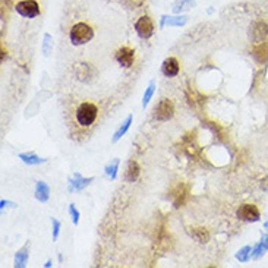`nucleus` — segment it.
<instances>
[{
    "label": "nucleus",
    "instance_id": "f257e3e1",
    "mask_svg": "<svg viewBox=\"0 0 268 268\" xmlns=\"http://www.w3.org/2000/svg\"><path fill=\"white\" fill-rule=\"evenodd\" d=\"M69 38L73 45H84L94 38V29L85 22H78L70 28Z\"/></svg>",
    "mask_w": 268,
    "mask_h": 268
},
{
    "label": "nucleus",
    "instance_id": "f03ea898",
    "mask_svg": "<svg viewBox=\"0 0 268 268\" xmlns=\"http://www.w3.org/2000/svg\"><path fill=\"white\" fill-rule=\"evenodd\" d=\"M97 116H98V107L94 103L85 101L76 109V120L84 128L91 126L97 120Z\"/></svg>",
    "mask_w": 268,
    "mask_h": 268
},
{
    "label": "nucleus",
    "instance_id": "7ed1b4c3",
    "mask_svg": "<svg viewBox=\"0 0 268 268\" xmlns=\"http://www.w3.org/2000/svg\"><path fill=\"white\" fill-rule=\"evenodd\" d=\"M73 72H75L76 79L84 84H89L98 76V70L95 69V66H92L91 63H87V62L76 63L73 66Z\"/></svg>",
    "mask_w": 268,
    "mask_h": 268
},
{
    "label": "nucleus",
    "instance_id": "20e7f679",
    "mask_svg": "<svg viewBox=\"0 0 268 268\" xmlns=\"http://www.w3.org/2000/svg\"><path fill=\"white\" fill-rule=\"evenodd\" d=\"M175 114V106L169 98H163L156 107H154V113L153 117L157 122H167L173 117Z\"/></svg>",
    "mask_w": 268,
    "mask_h": 268
},
{
    "label": "nucleus",
    "instance_id": "39448f33",
    "mask_svg": "<svg viewBox=\"0 0 268 268\" xmlns=\"http://www.w3.org/2000/svg\"><path fill=\"white\" fill-rule=\"evenodd\" d=\"M15 10L21 16L28 18V19H34L40 15V6L35 0H21L16 3Z\"/></svg>",
    "mask_w": 268,
    "mask_h": 268
},
{
    "label": "nucleus",
    "instance_id": "423d86ee",
    "mask_svg": "<svg viewBox=\"0 0 268 268\" xmlns=\"http://www.w3.org/2000/svg\"><path fill=\"white\" fill-rule=\"evenodd\" d=\"M236 216H238V219L242 220V222L255 223V222L260 220L261 213H260V210L257 208V205H254V204H244V205L239 207Z\"/></svg>",
    "mask_w": 268,
    "mask_h": 268
},
{
    "label": "nucleus",
    "instance_id": "0eeeda50",
    "mask_svg": "<svg viewBox=\"0 0 268 268\" xmlns=\"http://www.w3.org/2000/svg\"><path fill=\"white\" fill-rule=\"evenodd\" d=\"M135 31H136V34H138L142 40L151 38L153 34H154V23H153L151 18L147 16V15L141 16V18L135 22Z\"/></svg>",
    "mask_w": 268,
    "mask_h": 268
},
{
    "label": "nucleus",
    "instance_id": "6e6552de",
    "mask_svg": "<svg viewBox=\"0 0 268 268\" xmlns=\"http://www.w3.org/2000/svg\"><path fill=\"white\" fill-rule=\"evenodd\" d=\"M268 35V22L257 21L249 26V38L254 43H263Z\"/></svg>",
    "mask_w": 268,
    "mask_h": 268
},
{
    "label": "nucleus",
    "instance_id": "1a4fd4ad",
    "mask_svg": "<svg viewBox=\"0 0 268 268\" xmlns=\"http://www.w3.org/2000/svg\"><path fill=\"white\" fill-rule=\"evenodd\" d=\"M116 60L120 66L123 67H131L135 62V50L131 48V47H120L117 51H116Z\"/></svg>",
    "mask_w": 268,
    "mask_h": 268
},
{
    "label": "nucleus",
    "instance_id": "9d476101",
    "mask_svg": "<svg viewBox=\"0 0 268 268\" xmlns=\"http://www.w3.org/2000/svg\"><path fill=\"white\" fill-rule=\"evenodd\" d=\"M179 70H180V65L178 62L176 57H167L163 65H161V72L164 76L167 78H175L179 75Z\"/></svg>",
    "mask_w": 268,
    "mask_h": 268
},
{
    "label": "nucleus",
    "instance_id": "9b49d317",
    "mask_svg": "<svg viewBox=\"0 0 268 268\" xmlns=\"http://www.w3.org/2000/svg\"><path fill=\"white\" fill-rule=\"evenodd\" d=\"M92 180H94V178L85 179V178H82L79 173H75L73 178L69 180V182H70V189H73V191H82V189H85Z\"/></svg>",
    "mask_w": 268,
    "mask_h": 268
},
{
    "label": "nucleus",
    "instance_id": "f8f14e48",
    "mask_svg": "<svg viewBox=\"0 0 268 268\" xmlns=\"http://www.w3.org/2000/svg\"><path fill=\"white\" fill-rule=\"evenodd\" d=\"M139 172H141L139 164H138L135 160H131V161L128 163V169H126V175H125L126 182H129V183L136 182L138 178H139Z\"/></svg>",
    "mask_w": 268,
    "mask_h": 268
},
{
    "label": "nucleus",
    "instance_id": "ddd939ff",
    "mask_svg": "<svg viewBox=\"0 0 268 268\" xmlns=\"http://www.w3.org/2000/svg\"><path fill=\"white\" fill-rule=\"evenodd\" d=\"M48 197H50L48 185L44 183V182H37V185H35V198L40 202H45V201H48Z\"/></svg>",
    "mask_w": 268,
    "mask_h": 268
},
{
    "label": "nucleus",
    "instance_id": "4468645a",
    "mask_svg": "<svg viewBox=\"0 0 268 268\" xmlns=\"http://www.w3.org/2000/svg\"><path fill=\"white\" fill-rule=\"evenodd\" d=\"M188 22V16L186 15H180V16H163V22L161 25H167V26H183Z\"/></svg>",
    "mask_w": 268,
    "mask_h": 268
},
{
    "label": "nucleus",
    "instance_id": "2eb2a0df",
    "mask_svg": "<svg viewBox=\"0 0 268 268\" xmlns=\"http://www.w3.org/2000/svg\"><path fill=\"white\" fill-rule=\"evenodd\" d=\"M254 57L260 62V63H266L268 60V44H266L264 41L260 43V45H257L254 48Z\"/></svg>",
    "mask_w": 268,
    "mask_h": 268
},
{
    "label": "nucleus",
    "instance_id": "dca6fc26",
    "mask_svg": "<svg viewBox=\"0 0 268 268\" xmlns=\"http://www.w3.org/2000/svg\"><path fill=\"white\" fill-rule=\"evenodd\" d=\"M189 235H191L195 241H198V242H201V244H207V242L210 241V233H208L204 227H194V229L189 232Z\"/></svg>",
    "mask_w": 268,
    "mask_h": 268
},
{
    "label": "nucleus",
    "instance_id": "f3484780",
    "mask_svg": "<svg viewBox=\"0 0 268 268\" xmlns=\"http://www.w3.org/2000/svg\"><path fill=\"white\" fill-rule=\"evenodd\" d=\"M132 120H134V116L132 114H129L128 117H126V120L122 123V126L116 131V134H114V136H113V142H117L128 131H129V128H131V123H132Z\"/></svg>",
    "mask_w": 268,
    "mask_h": 268
},
{
    "label": "nucleus",
    "instance_id": "a211bd4d",
    "mask_svg": "<svg viewBox=\"0 0 268 268\" xmlns=\"http://www.w3.org/2000/svg\"><path fill=\"white\" fill-rule=\"evenodd\" d=\"M28 258H29V252H28V248L23 246L19 252H16V257H15V267L23 268L28 263Z\"/></svg>",
    "mask_w": 268,
    "mask_h": 268
},
{
    "label": "nucleus",
    "instance_id": "6ab92c4d",
    "mask_svg": "<svg viewBox=\"0 0 268 268\" xmlns=\"http://www.w3.org/2000/svg\"><path fill=\"white\" fill-rule=\"evenodd\" d=\"M19 158H21L23 163L31 164V166H35V164H40V163H45V161H47L45 158H40V157L35 156V154H26V153L19 154Z\"/></svg>",
    "mask_w": 268,
    "mask_h": 268
},
{
    "label": "nucleus",
    "instance_id": "aec40b11",
    "mask_svg": "<svg viewBox=\"0 0 268 268\" xmlns=\"http://www.w3.org/2000/svg\"><path fill=\"white\" fill-rule=\"evenodd\" d=\"M186 194H188L186 186H185V185H179L178 192L175 194V200H173V204H175V207H176V208H178V207H182V204L185 202Z\"/></svg>",
    "mask_w": 268,
    "mask_h": 268
},
{
    "label": "nucleus",
    "instance_id": "412c9836",
    "mask_svg": "<svg viewBox=\"0 0 268 268\" xmlns=\"http://www.w3.org/2000/svg\"><path fill=\"white\" fill-rule=\"evenodd\" d=\"M119 164H120V161H119V158H114L107 167H106V175L112 179V180H114L116 178H117V170H119Z\"/></svg>",
    "mask_w": 268,
    "mask_h": 268
},
{
    "label": "nucleus",
    "instance_id": "4be33fe9",
    "mask_svg": "<svg viewBox=\"0 0 268 268\" xmlns=\"http://www.w3.org/2000/svg\"><path fill=\"white\" fill-rule=\"evenodd\" d=\"M236 258L241 263H246L252 258V248L251 246H244L242 249H239V252L236 254Z\"/></svg>",
    "mask_w": 268,
    "mask_h": 268
},
{
    "label": "nucleus",
    "instance_id": "5701e85b",
    "mask_svg": "<svg viewBox=\"0 0 268 268\" xmlns=\"http://www.w3.org/2000/svg\"><path fill=\"white\" fill-rule=\"evenodd\" d=\"M154 91H156V84L151 82V84L148 85V88L145 89V92H144V97H142V107H147V106H148L150 100H151L153 95H154Z\"/></svg>",
    "mask_w": 268,
    "mask_h": 268
},
{
    "label": "nucleus",
    "instance_id": "b1692460",
    "mask_svg": "<svg viewBox=\"0 0 268 268\" xmlns=\"http://www.w3.org/2000/svg\"><path fill=\"white\" fill-rule=\"evenodd\" d=\"M194 4H195V0H178V3L175 4L173 10H175L176 13H179V12H182V10H185V9L192 7Z\"/></svg>",
    "mask_w": 268,
    "mask_h": 268
},
{
    "label": "nucleus",
    "instance_id": "393cba45",
    "mask_svg": "<svg viewBox=\"0 0 268 268\" xmlns=\"http://www.w3.org/2000/svg\"><path fill=\"white\" fill-rule=\"evenodd\" d=\"M51 41H53L51 35L50 34H45L44 35V43H43V51H44L45 56H48L50 51H51V47H53V43Z\"/></svg>",
    "mask_w": 268,
    "mask_h": 268
},
{
    "label": "nucleus",
    "instance_id": "a878e982",
    "mask_svg": "<svg viewBox=\"0 0 268 268\" xmlns=\"http://www.w3.org/2000/svg\"><path fill=\"white\" fill-rule=\"evenodd\" d=\"M266 251H267V248L260 242L255 248H252V258H261L266 254Z\"/></svg>",
    "mask_w": 268,
    "mask_h": 268
},
{
    "label": "nucleus",
    "instance_id": "bb28decb",
    "mask_svg": "<svg viewBox=\"0 0 268 268\" xmlns=\"http://www.w3.org/2000/svg\"><path fill=\"white\" fill-rule=\"evenodd\" d=\"M69 213H70V217H72V223L76 226L79 223V211L76 210L75 204H70L69 205Z\"/></svg>",
    "mask_w": 268,
    "mask_h": 268
},
{
    "label": "nucleus",
    "instance_id": "cd10ccee",
    "mask_svg": "<svg viewBox=\"0 0 268 268\" xmlns=\"http://www.w3.org/2000/svg\"><path fill=\"white\" fill-rule=\"evenodd\" d=\"M51 223H53V239L56 241L57 236H59V232H60V222H57L56 219H51Z\"/></svg>",
    "mask_w": 268,
    "mask_h": 268
},
{
    "label": "nucleus",
    "instance_id": "c85d7f7f",
    "mask_svg": "<svg viewBox=\"0 0 268 268\" xmlns=\"http://www.w3.org/2000/svg\"><path fill=\"white\" fill-rule=\"evenodd\" d=\"M261 189H263L264 192H268V176H266V178L261 180Z\"/></svg>",
    "mask_w": 268,
    "mask_h": 268
},
{
    "label": "nucleus",
    "instance_id": "c756f323",
    "mask_svg": "<svg viewBox=\"0 0 268 268\" xmlns=\"http://www.w3.org/2000/svg\"><path fill=\"white\" fill-rule=\"evenodd\" d=\"M261 244L266 246L268 249V235H266V236H263V239H261Z\"/></svg>",
    "mask_w": 268,
    "mask_h": 268
},
{
    "label": "nucleus",
    "instance_id": "7c9ffc66",
    "mask_svg": "<svg viewBox=\"0 0 268 268\" xmlns=\"http://www.w3.org/2000/svg\"><path fill=\"white\" fill-rule=\"evenodd\" d=\"M0 204H1V208H4L6 205H13V207H15V204H13V202H9V201H1Z\"/></svg>",
    "mask_w": 268,
    "mask_h": 268
},
{
    "label": "nucleus",
    "instance_id": "2f4dec72",
    "mask_svg": "<svg viewBox=\"0 0 268 268\" xmlns=\"http://www.w3.org/2000/svg\"><path fill=\"white\" fill-rule=\"evenodd\" d=\"M51 266H53V264H51V261H47V263H45V266H44V267H51Z\"/></svg>",
    "mask_w": 268,
    "mask_h": 268
},
{
    "label": "nucleus",
    "instance_id": "473e14b6",
    "mask_svg": "<svg viewBox=\"0 0 268 268\" xmlns=\"http://www.w3.org/2000/svg\"><path fill=\"white\" fill-rule=\"evenodd\" d=\"M266 227H267V229H268V222H267V223H266Z\"/></svg>",
    "mask_w": 268,
    "mask_h": 268
}]
</instances>
